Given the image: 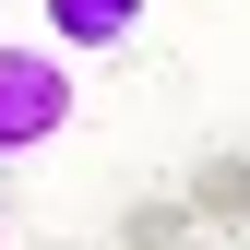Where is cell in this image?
<instances>
[{
    "label": "cell",
    "instance_id": "1",
    "mask_svg": "<svg viewBox=\"0 0 250 250\" xmlns=\"http://www.w3.org/2000/svg\"><path fill=\"white\" fill-rule=\"evenodd\" d=\"M72 131V60L60 48H0V155H36Z\"/></svg>",
    "mask_w": 250,
    "mask_h": 250
},
{
    "label": "cell",
    "instance_id": "2",
    "mask_svg": "<svg viewBox=\"0 0 250 250\" xmlns=\"http://www.w3.org/2000/svg\"><path fill=\"white\" fill-rule=\"evenodd\" d=\"M48 36H72V48H131V36H143V0H48Z\"/></svg>",
    "mask_w": 250,
    "mask_h": 250
},
{
    "label": "cell",
    "instance_id": "3",
    "mask_svg": "<svg viewBox=\"0 0 250 250\" xmlns=\"http://www.w3.org/2000/svg\"><path fill=\"white\" fill-rule=\"evenodd\" d=\"M179 203H191L203 227H238V214H250V155H203V167H191V191H179Z\"/></svg>",
    "mask_w": 250,
    "mask_h": 250
},
{
    "label": "cell",
    "instance_id": "4",
    "mask_svg": "<svg viewBox=\"0 0 250 250\" xmlns=\"http://www.w3.org/2000/svg\"><path fill=\"white\" fill-rule=\"evenodd\" d=\"M191 227H203V214L179 203V191H143L131 214H119V250H191Z\"/></svg>",
    "mask_w": 250,
    "mask_h": 250
},
{
    "label": "cell",
    "instance_id": "5",
    "mask_svg": "<svg viewBox=\"0 0 250 250\" xmlns=\"http://www.w3.org/2000/svg\"><path fill=\"white\" fill-rule=\"evenodd\" d=\"M36 250H72V238H36Z\"/></svg>",
    "mask_w": 250,
    "mask_h": 250
}]
</instances>
